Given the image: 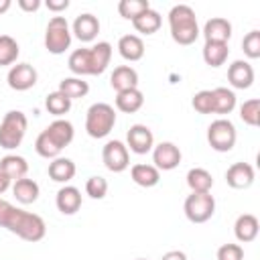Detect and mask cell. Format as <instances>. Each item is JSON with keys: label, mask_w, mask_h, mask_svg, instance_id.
<instances>
[{"label": "cell", "mask_w": 260, "mask_h": 260, "mask_svg": "<svg viewBox=\"0 0 260 260\" xmlns=\"http://www.w3.org/2000/svg\"><path fill=\"white\" fill-rule=\"evenodd\" d=\"M26 128H28V120L24 112L20 110L6 112L0 122V148L14 150L16 146H20V142L24 140Z\"/></svg>", "instance_id": "obj_4"}, {"label": "cell", "mask_w": 260, "mask_h": 260, "mask_svg": "<svg viewBox=\"0 0 260 260\" xmlns=\"http://www.w3.org/2000/svg\"><path fill=\"white\" fill-rule=\"evenodd\" d=\"M238 132L232 120L228 118H217L207 126V142L213 150L217 152H230L236 146Z\"/></svg>", "instance_id": "obj_6"}, {"label": "cell", "mask_w": 260, "mask_h": 260, "mask_svg": "<svg viewBox=\"0 0 260 260\" xmlns=\"http://www.w3.org/2000/svg\"><path fill=\"white\" fill-rule=\"evenodd\" d=\"M20 47L16 43V39H12L10 35H0V65H14L18 59Z\"/></svg>", "instance_id": "obj_34"}, {"label": "cell", "mask_w": 260, "mask_h": 260, "mask_svg": "<svg viewBox=\"0 0 260 260\" xmlns=\"http://www.w3.org/2000/svg\"><path fill=\"white\" fill-rule=\"evenodd\" d=\"M0 171L10 179V181H18L22 177H26L28 173V162L24 156L20 154H6L0 158Z\"/></svg>", "instance_id": "obj_24"}, {"label": "cell", "mask_w": 260, "mask_h": 260, "mask_svg": "<svg viewBox=\"0 0 260 260\" xmlns=\"http://www.w3.org/2000/svg\"><path fill=\"white\" fill-rule=\"evenodd\" d=\"M45 108H47L49 114L61 118V116H65V114L71 110V100H69L67 95H63V93L57 89V91H51V93L45 98Z\"/></svg>", "instance_id": "obj_33"}, {"label": "cell", "mask_w": 260, "mask_h": 260, "mask_svg": "<svg viewBox=\"0 0 260 260\" xmlns=\"http://www.w3.org/2000/svg\"><path fill=\"white\" fill-rule=\"evenodd\" d=\"M116 110L124 112V114H134L142 108L144 104V93L138 89V87H132V89H126V91H120L116 93Z\"/></svg>", "instance_id": "obj_25"}, {"label": "cell", "mask_w": 260, "mask_h": 260, "mask_svg": "<svg viewBox=\"0 0 260 260\" xmlns=\"http://www.w3.org/2000/svg\"><path fill=\"white\" fill-rule=\"evenodd\" d=\"M45 6L51 12H61V10H67L69 8V0H47Z\"/></svg>", "instance_id": "obj_43"}, {"label": "cell", "mask_w": 260, "mask_h": 260, "mask_svg": "<svg viewBox=\"0 0 260 260\" xmlns=\"http://www.w3.org/2000/svg\"><path fill=\"white\" fill-rule=\"evenodd\" d=\"M112 59V45L108 41H100L89 47V61H91V75H102Z\"/></svg>", "instance_id": "obj_21"}, {"label": "cell", "mask_w": 260, "mask_h": 260, "mask_svg": "<svg viewBox=\"0 0 260 260\" xmlns=\"http://www.w3.org/2000/svg\"><path fill=\"white\" fill-rule=\"evenodd\" d=\"M228 81L236 89H248L254 83V67L244 59L234 61L228 67Z\"/></svg>", "instance_id": "obj_14"}, {"label": "cell", "mask_w": 260, "mask_h": 260, "mask_svg": "<svg viewBox=\"0 0 260 260\" xmlns=\"http://www.w3.org/2000/svg\"><path fill=\"white\" fill-rule=\"evenodd\" d=\"M10 6H12V2H10V0H0V14H4Z\"/></svg>", "instance_id": "obj_46"}, {"label": "cell", "mask_w": 260, "mask_h": 260, "mask_svg": "<svg viewBox=\"0 0 260 260\" xmlns=\"http://www.w3.org/2000/svg\"><path fill=\"white\" fill-rule=\"evenodd\" d=\"M254 167L250 162H234L225 171V183L232 189H248L254 183Z\"/></svg>", "instance_id": "obj_15"}, {"label": "cell", "mask_w": 260, "mask_h": 260, "mask_svg": "<svg viewBox=\"0 0 260 260\" xmlns=\"http://www.w3.org/2000/svg\"><path fill=\"white\" fill-rule=\"evenodd\" d=\"M136 260H146V258H136Z\"/></svg>", "instance_id": "obj_47"}, {"label": "cell", "mask_w": 260, "mask_h": 260, "mask_svg": "<svg viewBox=\"0 0 260 260\" xmlns=\"http://www.w3.org/2000/svg\"><path fill=\"white\" fill-rule=\"evenodd\" d=\"M85 193L91 199H104L108 195V181L100 175H93L85 181Z\"/></svg>", "instance_id": "obj_40"}, {"label": "cell", "mask_w": 260, "mask_h": 260, "mask_svg": "<svg viewBox=\"0 0 260 260\" xmlns=\"http://www.w3.org/2000/svg\"><path fill=\"white\" fill-rule=\"evenodd\" d=\"M183 211L191 223H205L215 213V199L209 193H191L183 203Z\"/></svg>", "instance_id": "obj_7"}, {"label": "cell", "mask_w": 260, "mask_h": 260, "mask_svg": "<svg viewBox=\"0 0 260 260\" xmlns=\"http://www.w3.org/2000/svg\"><path fill=\"white\" fill-rule=\"evenodd\" d=\"M150 8V4H148V0H120L118 2V12H120V16L122 18H126V20H134L138 14H142L144 10H148Z\"/></svg>", "instance_id": "obj_35"}, {"label": "cell", "mask_w": 260, "mask_h": 260, "mask_svg": "<svg viewBox=\"0 0 260 260\" xmlns=\"http://www.w3.org/2000/svg\"><path fill=\"white\" fill-rule=\"evenodd\" d=\"M169 28H171V39L177 45H193L199 37V24L195 10L187 4H177L169 12Z\"/></svg>", "instance_id": "obj_2"}, {"label": "cell", "mask_w": 260, "mask_h": 260, "mask_svg": "<svg viewBox=\"0 0 260 260\" xmlns=\"http://www.w3.org/2000/svg\"><path fill=\"white\" fill-rule=\"evenodd\" d=\"M104 167L112 173H122L130 167V154L122 140H108L102 148Z\"/></svg>", "instance_id": "obj_8"}, {"label": "cell", "mask_w": 260, "mask_h": 260, "mask_svg": "<svg viewBox=\"0 0 260 260\" xmlns=\"http://www.w3.org/2000/svg\"><path fill=\"white\" fill-rule=\"evenodd\" d=\"M16 4H18V8L24 10V12H37V10L41 8V0H18Z\"/></svg>", "instance_id": "obj_42"}, {"label": "cell", "mask_w": 260, "mask_h": 260, "mask_svg": "<svg viewBox=\"0 0 260 260\" xmlns=\"http://www.w3.org/2000/svg\"><path fill=\"white\" fill-rule=\"evenodd\" d=\"M75 162L71 158H65V156H57L49 162V179L55 181V183H69L73 177H75Z\"/></svg>", "instance_id": "obj_22"}, {"label": "cell", "mask_w": 260, "mask_h": 260, "mask_svg": "<svg viewBox=\"0 0 260 260\" xmlns=\"http://www.w3.org/2000/svg\"><path fill=\"white\" fill-rule=\"evenodd\" d=\"M240 118L248 126H258L260 124V100L258 98L246 100L240 106Z\"/></svg>", "instance_id": "obj_36"}, {"label": "cell", "mask_w": 260, "mask_h": 260, "mask_svg": "<svg viewBox=\"0 0 260 260\" xmlns=\"http://www.w3.org/2000/svg\"><path fill=\"white\" fill-rule=\"evenodd\" d=\"M118 53L122 59L134 63L144 57V41L138 35H124L118 41Z\"/></svg>", "instance_id": "obj_20"}, {"label": "cell", "mask_w": 260, "mask_h": 260, "mask_svg": "<svg viewBox=\"0 0 260 260\" xmlns=\"http://www.w3.org/2000/svg\"><path fill=\"white\" fill-rule=\"evenodd\" d=\"M71 47V28L65 16H53L45 28V49L51 55H61Z\"/></svg>", "instance_id": "obj_5"}, {"label": "cell", "mask_w": 260, "mask_h": 260, "mask_svg": "<svg viewBox=\"0 0 260 260\" xmlns=\"http://www.w3.org/2000/svg\"><path fill=\"white\" fill-rule=\"evenodd\" d=\"M110 85L116 93L120 91H126V89H132V87H138V73L134 67L130 65H118L112 75H110Z\"/></svg>", "instance_id": "obj_18"}, {"label": "cell", "mask_w": 260, "mask_h": 260, "mask_svg": "<svg viewBox=\"0 0 260 260\" xmlns=\"http://www.w3.org/2000/svg\"><path fill=\"white\" fill-rule=\"evenodd\" d=\"M39 193H41L39 183L32 181V179H28V177H22V179L14 181V185H12V195H14L16 201L22 203V205L35 203V201L39 199Z\"/></svg>", "instance_id": "obj_26"}, {"label": "cell", "mask_w": 260, "mask_h": 260, "mask_svg": "<svg viewBox=\"0 0 260 260\" xmlns=\"http://www.w3.org/2000/svg\"><path fill=\"white\" fill-rule=\"evenodd\" d=\"M71 32L81 43H91L98 37V32H100V20H98V16H93L91 12H83V14L75 16L73 26H71Z\"/></svg>", "instance_id": "obj_16"}, {"label": "cell", "mask_w": 260, "mask_h": 260, "mask_svg": "<svg viewBox=\"0 0 260 260\" xmlns=\"http://www.w3.org/2000/svg\"><path fill=\"white\" fill-rule=\"evenodd\" d=\"M230 47L228 43H205L203 45V61L209 67H221L228 61Z\"/></svg>", "instance_id": "obj_31"}, {"label": "cell", "mask_w": 260, "mask_h": 260, "mask_svg": "<svg viewBox=\"0 0 260 260\" xmlns=\"http://www.w3.org/2000/svg\"><path fill=\"white\" fill-rule=\"evenodd\" d=\"M37 79H39V73L30 63H16L8 69V75H6L8 87L14 91H26L35 87Z\"/></svg>", "instance_id": "obj_9"}, {"label": "cell", "mask_w": 260, "mask_h": 260, "mask_svg": "<svg viewBox=\"0 0 260 260\" xmlns=\"http://www.w3.org/2000/svg\"><path fill=\"white\" fill-rule=\"evenodd\" d=\"M160 260H187V254L181 252V250H169V252L162 254Z\"/></svg>", "instance_id": "obj_44"}, {"label": "cell", "mask_w": 260, "mask_h": 260, "mask_svg": "<svg viewBox=\"0 0 260 260\" xmlns=\"http://www.w3.org/2000/svg\"><path fill=\"white\" fill-rule=\"evenodd\" d=\"M187 185H189L191 193H209L213 187V177L209 171L195 167V169H189V173H187Z\"/></svg>", "instance_id": "obj_28"}, {"label": "cell", "mask_w": 260, "mask_h": 260, "mask_svg": "<svg viewBox=\"0 0 260 260\" xmlns=\"http://www.w3.org/2000/svg\"><path fill=\"white\" fill-rule=\"evenodd\" d=\"M213 95V114H219L221 118L225 114H232L236 108V93L228 87H215L211 89Z\"/></svg>", "instance_id": "obj_29"}, {"label": "cell", "mask_w": 260, "mask_h": 260, "mask_svg": "<svg viewBox=\"0 0 260 260\" xmlns=\"http://www.w3.org/2000/svg\"><path fill=\"white\" fill-rule=\"evenodd\" d=\"M242 51L248 59H258L260 57V30H250L242 39Z\"/></svg>", "instance_id": "obj_39"}, {"label": "cell", "mask_w": 260, "mask_h": 260, "mask_svg": "<svg viewBox=\"0 0 260 260\" xmlns=\"http://www.w3.org/2000/svg\"><path fill=\"white\" fill-rule=\"evenodd\" d=\"M258 230H260L258 217L252 215V213H242V215H238V219H236V223H234L236 240L242 242V244L254 242L256 236H258Z\"/></svg>", "instance_id": "obj_19"}, {"label": "cell", "mask_w": 260, "mask_h": 260, "mask_svg": "<svg viewBox=\"0 0 260 260\" xmlns=\"http://www.w3.org/2000/svg\"><path fill=\"white\" fill-rule=\"evenodd\" d=\"M130 177L136 185L144 187V189H150L154 185H158L160 181V171L154 167V165H146V162H138V165H132L130 169Z\"/></svg>", "instance_id": "obj_23"}, {"label": "cell", "mask_w": 260, "mask_h": 260, "mask_svg": "<svg viewBox=\"0 0 260 260\" xmlns=\"http://www.w3.org/2000/svg\"><path fill=\"white\" fill-rule=\"evenodd\" d=\"M116 126V110L106 102L91 104L85 112V132L91 138H106Z\"/></svg>", "instance_id": "obj_3"}, {"label": "cell", "mask_w": 260, "mask_h": 260, "mask_svg": "<svg viewBox=\"0 0 260 260\" xmlns=\"http://www.w3.org/2000/svg\"><path fill=\"white\" fill-rule=\"evenodd\" d=\"M59 91L63 93V95H67L71 102L73 100H79V98H85L87 95V91H89V83L87 81H83L81 77H63L61 81H59Z\"/></svg>", "instance_id": "obj_32"}, {"label": "cell", "mask_w": 260, "mask_h": 260, "mask_svg": "<svg viewBox=\"0 0 260 260\" xmlns=\"http://www.w3.org/2000/svg\"><path fill=\"white\" fill-rule=\"evenodd\" d=\"M217 260H244V248L240 244H223L217 248Z\"/></svg>", "instance_id": "obj_41"}, {"label": "cell", "mask_w": 260, "mask_h": 260, "mask_svg": "<svg viewBox=\"0 0 260 260\" xmlns=\"http://www.w3.org/2000/svg\"><path fill=\"white\" fill-rule=\"evenodd\" d=\"M67 67L75 77H83V75H91V61H89V47H81L75 49L69 59H67Z\"/></svg>", "instance_id": "obj_27"}, {"label": "cell", "mask_w": 260, "mask_h": 260, "mask_svg": "<svg viewBox=\"0 0 260 260\" xmlns=\"http://www.w3.org/2000/svg\"><path fill=\"white\" fill-rule=\"evenodd\" d=\"M55 203H57V209L63 215H73L81 207V191L77 187H73V185H65V187H61L57 191Z\"/></svg>", "instance_id": "obj_17"}, {"label": "cell", "mask_w": 260, "mask_h": 260, "mask_svg": "<svg viewBox=\"0 0 260 260\" xmlns=\"http://www.w3.org/2000/svg\"><path fill=\"white\" fill-rule=\"evenodd\" d=\"M205 43H228L232 39V22L221 16H213L203 24Z\"/></svg>", "instance_id": "obj_13"}, {"label": "cell", "mask_w": 260, "mask_h": 260, "mask_svg": "<svg viewBox=\"0 0 260 260\" xmlns=\"http://www.w3.org/2000/svg\"><path fill=\"white\" fill-rule=\"evenodd\" d=\"M10 183H12V181H10V179H8V177H6V175L0 171V195H2V193H4L8 187H10Z\"/></svg>", "instance_id": "obj_45"}, {"label": "cell", "mask_w": 260, "mask_h": 260, "mask_svg": "<svg viewBox=\"0 0 260 260\" xmlns=\"http://www.w3.org/2000/svg\"><path fill=\"white\" fill-rule=\"evenodd\" d=\"M183 154L175 142H158L152 148V162L158 171H173L179 167Z\"/></svg>", "instance_id": "obj_11"}, {"label": "cell", "mask_w": 260, "mask_h": 260, "mask_svg": "<svg viewBox=\"0 0 260 260\" xmlns=\"http://www.w3.org/2000/svg\"><path fill=\"white\" fill-rule=\"evenodd\" d=\"M0 228H6L10 234H16L24 242H39L47 234V223L41 215L14 207L8 201L0 199Z\"/></svg>", "instance_id": "obj_1"}, {"label": "cell", "mask_w": 260, "mask_h": 260, "mask_svg": "<svg viewBox=\"0 0 260 260\" xmlns=\"http://www.w3.org/2000/svg\"><path fill=\"white\" fill-rule=\"evenodd\" d=\"M160 24H162V18H160V14H158L154 8L144 10L142 14H138V16L132 20V26H134L138 32H142V35H154V32L160 28Z\"/></svg>", "instance_id": "obj_30"}, {"label": "cell", "mask_w": 260, "mask_h": 260, "mask_svg": "<svg viewBox=\"0 0 260 260\" xmlns=\"http://www.w3.org/2000/svg\"><path fill=\"white\" fill-rule=\"evenodd\" d=\"M35 150H37V154L39 156H43V158H57L59 154H61V150L51 142V138L45 134V130L37 136V140H35Z\"/></svg>", "instance_id": "obj_37"}, {"label": "cell", "mask_w": 260, "mask_h": 260, "mask_svg": "<svg viewBox=\"0 0 260 260\" xmlns=\"http://www.w3.org/2000/svg\"><path fill=\"white\" fill-rule=\"evenodd\" d=\"M45 134L51 138V142H53L59 150H63L65 146L71 144V140H73V136H75V130H73V124H71L69 120L57 118V120H53V122L45 128Z\"/></svg>", "instance_id": "obj_12"}, {"label": "cell", "mask_w": 260, "mask_h": 260, "mask_svg": "<svg viewBox=\"0 0 260 260\" xmlns=\"http://www.w3.org/2000/svg\"><path fill=\"white\" fill-rule=\"evenodd\" d=\"M126 148H130L134 154H146L154 148V136L152 130L144 124H134L126 132Z\"/></svg>", "instance_id": "obj_10"}, {"label": "cell", "mask_w": 260, "mask_h": 260, "mask_svg": "<svg viewBox=\"0 0 260 260\" xmlns=\"http://www.w3.org/2000/svg\"><path fill=\"white\" fill-rule=\"evenodd\" d=\"M191 106L197 114H213V95L211 89H201L193 95Z\"/></svg>", "instance_id": "obj_38"}]
</instances>
